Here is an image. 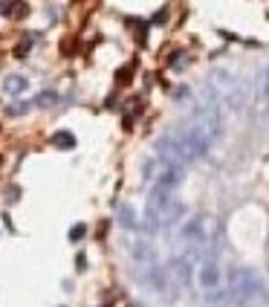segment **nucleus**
I'll return each instance as SVG.
<instances>
[{"label": "nucleus", "mask_w": 269, "mask_h": 307, "mask_svg": "<svg viewBox=\"0 0 269 307\" xmlns=\"http://www.w3.org/2000/svg\"><path fill=\"white\" fill-rule=\"evenodd\" d=\"M197 281H200V287H202V293H214V290H220L223 287V281H220V264L217 261H205L200 267V273H197Z\"/></svg>", "instance_id": "f03ea898"}, {"label": "nucleus", "mask_w": 269, "mask_h": 307, "mask_svg": "<svg viewBox=\"0 0 269 307\" xmlns=\"http://www.w3.org/2000/svg\"><path fill=\"white\" fill-rule=\"evenodd\" d=\"M84 235H87V226H84V223H75V226L69 229V240H81Z\"/></svg>", "instance_id": "1a4fd4ad"}, {"label": "nucleus", "mask_w": 269, "mask_h": 307, "mask_svg": "<svg viewBox=\"0 0 269 307\" xmlns=\"http://www.w3.org/2000/svg\"><path fill=\"white\" fill-rule=\"evenodd\" d=\"M20 90H26V78H20V76L6 78V93H20Z\"/></svg>", "instance_id": "0eeeda50"}, {"label": "nucleus", "mask_w": 269, "mask_h": 307, "mask_svg": "<svg viewBox=\"0 0 269 307\" xmlns=\"http://www.w3.org/2000/svg\"><path fill=\"white\" fill-rule=\"evenodd\" d=\"M229 296H232V302L240 307L261 305V302L267 299V281L255 273V270H249V267H237L235 273H232Z\"/></svg>", "instance_id": "f257e3e1"}, {"label": "nucleus", "mask_w": 269, "mask_h": 307, "mask_svg": "<svg viewBox=\"0 0 269 307\" xmlns=\"http://www.w3.org/2000/svg\"><path fill=\"white\" fill-rule=\"evenodd\" d=\"M26 3L23 0H0V15L3 17H26Z\"/></svg>", "instance_id": "20e7f679"}, {"label": "nucleus", "mask_w": 269, "mask_h": 307, "mask_svg": "<svg viewBox=\"0 0 269 307\" xmlns=\"http://www.w3.org/2000/svg\"><path fill=\"white\" fill-rule=\"evenodd\" d=\"M29 50H32V44H29V38H26V41H20V47H15V55L17 58H23Z\"/></svg>", "instance_id": "9b49d317"}, {"label": "nucleus", "mask_w": 269, "mask_h": 307, "mask_svg": "<svg viewBox=\"0 0 269 307\" xmlns=\"http://www.w3.org/2000/svg\"><path fill=\"white\" fill-rule=\"evenodd\" d=\"M229 302H232V296L223 290H214V293H205V307H229Z\"/></svg>", "instance_id": "39448f33"}, {"label": "nucleus", "mask_w": 269, "mask_h": 307, "mask_svg": "<svg viewBox=\"0 0 269 307\" xmlns=\"http://www.w3.org/2000/svg\"><path fill=\"white\" fill-rule=\"evenodd\" d=\"M134 67H136V64H125V67L119 70V76H116V84L119 87H125L131 78H134Z\"/></svg>", "instance_id": "6e6552de"}, {"label": "nucleus", "mask_w": 269, "mask_h": 307, "mask_svg": "<svg viewBox=\"0 0 269 307\" xmlns=\"http://www.w3.org/2000/svg\"><path fill=\"white\" fill-rule=\"evenodd\" d=\"M122 223H125V226H136V221H134V212H131L128 206L122 209Z\"/></svg>", "instance_id": "9d476101"}, {"label": "nucleus", "mask_w": 269, "mask_h": 307, "mask_svg": "<svg viewBox=\"0 0 269 307\" xmlns=\"http://www.w3.org/2000/svg\"><path fill=\"white\" fill-rule=\"evenodd\" d=\"M165 270H168L171 284H177V287H191V261H188V258H174Z\"/></svg>", "instance_id": "7ed1b4c3"}, {"label": "nucleus", "mask_w": 269, "mask_h": 307, "mask_svg": "<svg viewBox=\"0 0 269 307\" xmlns=\"http://www.w3.org/2000/svg\"><path fill=\"white\" fill-rule=\"evenodd\" d=\"M52 145H55V148H64V151H67V148H72V145H75V137H72L69 131H58V134L52 137Z\"/></svg>", "instance_id": "423d86ee"}]
</instances>
